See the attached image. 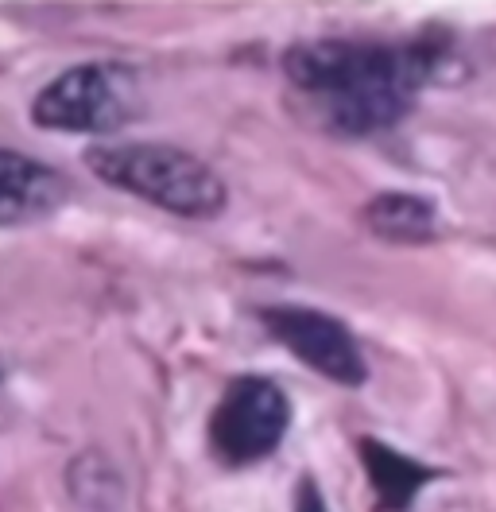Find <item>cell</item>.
Masks as SVG:
<instances>
[{"label":"cell","instance_id":"1","mask_svg":"<svg viewBox=\"0 0 496 512\" xmlns=\"http://www.w3.org/2000/svg\"><path fill=\"white\" fill-rule=\"evenodd\" d=\"M442 63L446 55L427 39H307L283 51V78L326 132L365 140L400 125Z\"/></svg>","mask_w":496,"mask_h":512},{"label":"cell","instance_id":"2","mask_svg":"<svg viewBox=\"0 0 496 512\" xmlns=\"http://www.w3.org/2000/svg\"><path fill=\"white\" fill-rule=\"evenodd\" d=\"M86 167L105 187L152 202L186 222H214L229 206L221 175L202 156L175 144H155V140L93 144L86 148Z\"/></svg>","mask_w":496,"mask_h":512},{"label":"cell","instance_id":"3","mask_svg":"<svg viewBox=\"0 0 496 512\" xmlns=\"http://www.w3.org/2000/svg\"><path fill=\"white\" fill-rule=\"evenodd\" d=\"M132 113L136 78L121 63L66 66L31 101V121L47 132H117Z\"/></svg>","mask_w":496,"mask_h":512},{"label":"cell","instance_id":"4","mask_svg":"<svg viewBox=\"0 0 496 512\" xmlns=\"http://www.w3.org/2000/svg\"><path fill=\"white\" fill-rule=\"evenodd\" d=\"M291 427V400L272 377L241 373L225 384L210 416V454L229 470L272 458Z\"/></svg>","mask_w":496,"mask_h":512},{"label":"cell","instance_id":"5","mask_svg":"<svg viewBox=\"0 0 496 512\" xmlns=\"http://www.w3.org/2000/svg\"><path fill=\"white\" fill-rule=\"evenodd\" d=\"M260 322L291 357H299L318 377L341 384V388H361L369 381V361L361 353L357 334L318 307L299 303H272L260 307Z\"/></svg>","mask_w":496,"mask_h":512},{"label":"cell","instance_id":"6","mask_svg":"<svg viewBox=\"0 0 496 512\" xmlns=\"http://www.w3.org/2000/svg\"><path fill=\"white\" fill-rule=\"evenodd\" d=\"M357 454H361V466H365V474H369L376 512H407L411 501L442 474V470H434V466H423V462L407 458L403 450L372 439V435H361V439H357Z\"/></svg>","mask_w":496,"mask_h":512},{"label":"cell","instance_id":"7","mask_svg":"<svg viewBox=\"0 0 496 512\" xmlns=\"http://www.w3.org/2000/svg\"><path fill=\"white\" fill-rule=\"evenodd\" d=\"M361 222L372 237L392 245H431L438 237V206L427 194L380 191L365 202Z\"/></svg>","mask_w":496,"mask_h":512},{"label":"cell","instance_id":"8","mask_svg":"<svg viewBox=\"0 0 496 512\" xmlns=\"http://www.w3.org/2000/svg\"><path fill=\"white\" fill-rule=\"evenodd\" d=\"M66 493L86 512H117L124 505V474L97 447H86L66 466Z\"/></svg>","mask_w":496,"mask_h":512},{"label":"cell","instance_id":"9","mask_svg":"<svg viewBox=\"0 0 496 512\" xmlns=\"http://www.w3.org/2000/svg\"><path fill=\"white\" fill-rule=\"evenodd\" d=\"M295 512H330V505H326V493L318 489V481L310 478H299V485H295Z\"/></svg>","mask_w":496,"mask_h":512},{"label":"cell","instance_id":"10","mask_svg":"<svg viewBox=\"0 0 496 512\" xmlns=\"http://www.w3.org/2000/svg\"><path fill=\"white\" fill-rule=\"evenodd\" d=\"M8 225H28V222H24V214L12 206V198L0 187V229H8Z\"/></svg>","mask_w":496,"mask_h":512},{"label":"cell","instance_id":"11","mask_svg":"<svg viewBox=\"0 0 496 512\" xmlns=\"http://www.w3.org/2000/svg\"><path fill=\"white\" fill-rule=\"evenodd\" d=\"M0 381H4V369H0Z\"/></svg>","mask_w":496,"mask_h":512}]
</instances>
